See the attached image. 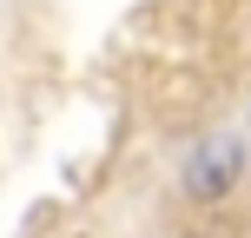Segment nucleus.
<instances>
[{
	"label": "nucleus",
	"mask_w": 251,
	"mask_h": 238,
	"mask_svg": "<svg viewBox=\"0 0 251 238\" xmlns=\"http://www.w3.org/2000/svg\"><path fill=\"white\" fill-rule=\"evenodd\" d=\"M245 179V132H205V146L185 159V199H225Z\"/></svg>",
	"instance_id": "obj_1"
},
{
	"label": "nucleus",
	"mask_w": 251,
	"mask_h": 238,
	"mask_svg": "<svg viewBox=\"0 0 251 238\" xmlns=\"http://www.w3.org/2000/svg\"><path fill=\"white\" fill-rule=\"evenodd\" d=\"M192 238H212V232H192Z\"/></svg>",
	"instance_id": "obj_2"
}]
</instances>
